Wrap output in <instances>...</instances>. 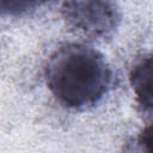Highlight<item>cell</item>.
<instances>
[{
    "label": "cell",
    "mask_w": 153,
    "mask_h": 153,
    "mask_svg": "<svg viewBox=\"0 0 153 153\" xmlns=\"http://www.w3.org/2000/svg\"><path fill=\"white\" fill-rule=\"evenodd\" d=\"M45 80L49 91L62 105L84 109L96 104L108 92L111 71L98 50L72 43L50 56Z\"/></svg>",
    "instance_id": "cell-1"
},
{
    "label": "cell",
    "mask_w": 153,
    "mask_h": 153,
    "mask_svg": "<svg viewBox=\"0 0 153 153\" xmlns=\"http://www.w3.org/2000/svg\"><path fill=\"white\" fill-rule=\"evenodd\" d=\"M63 17L74 29L91 36H103L116 26L117 14L109 0H65Z\"/></svg>",
    "instance_id": "cell-2"
},
{
    "label": "cell",
    "mask_w": 153,
    "mask_h": 153,
    "mask_svg": "<svg viewBox=\"0 0 153 153\" xmlns=\"http://www.w3.org/2000/svg\"><path fill=\"white\" fill-rule=\"evenodd\" d=\"M129 80L139 104L153 111V54L141 59L133 67Z\"/></svg>",
    "instance_id": "cell-3"
},
{
    "label": "cell",
    "mask_w": 153,
    "mask_h": 153,
    "mask_svg": "<svg viewBox=\"0 0 153 153\" xmlns=\"http://www.w3.org/2000/svg\"><path fill=\"white\" fill-rule=\"evenodd\" d=\"M49 0H0L1 12L5 14L17 16L35 10Z\"/></svg>",
    "instance_id": "cell-4"
},
{
    "label": "cell",
    "mask_w": 153,
    "mask_h": 153,
    "mask_svg": "<svg viewBox=\"0 0 153 153\" xmlns=\"http://www.w3.org/2000/svg\"><path fill=\"white\" fill-rule=\"evenodd\" d=\"M140 143L148 151H153V123L142 131L140 136Z\"/></svg>",
    "instance_id": "cell-5"
}]
</instances>
